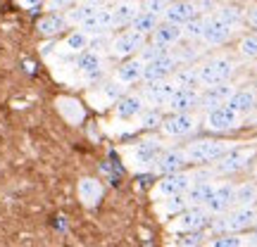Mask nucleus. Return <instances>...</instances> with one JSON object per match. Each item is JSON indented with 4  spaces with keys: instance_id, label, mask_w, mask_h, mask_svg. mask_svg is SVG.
Instances as JSON below:
<instances>
[{
    "instance_id": "nucleus-44",
    "label": "nucleus",
    "mask_w": 257,
    "mask_h": 247,
    "mask_svg": "<svg viewBox=\"0 0 257 247\" xmlns=\"http://www.w3.org/2000/svg\"><path fill=\"white\" fill-rule=\"evenodd\" d=\"M169 3H172V0H141V10H143V12H150V15H157V17H162Z\"/></svg>"
},
{
    "instance_id": "nucleus-25",
    "label": "nucleus",
    "mask_w": 257,
    "mask_h": 247,
    "mask_svg": "<svg viewBox=\"0 0 257 247\" xmlns=\"http://www.w3.org/2000/svg\"><path fill=\"white\" fill-rule=\"evenodd\" d=\"M141 12V3L138 0H117L112 5V15H114V27H128L136 15Z\"/></svg>"
},
{
    "instance_id": "nucleus-11",
    "label": "nucleus",
    "mask_w": 257,
    "mask_h": 247,
    "mask_svg": "<svg viewBox=\"0 0 257 247\" xmlns=\"http://www.w3.org/2000/svg\"><path fill=\"white\" fill-rule=\"evenodd\" d=\"M143 46H146V36L136 34L134 29H126V31H121L119 36L112 38L110 55L117 57V60H126V57H131V55H138V50Z\"/></svg>"
},
{
    "instance_id": "nucleus-16",
    "label": "nucleus",
    "mask_w": 257,
    "mask_h": 247,
    "mask_svg": "<svg viewBox=\"0 0 257 247\" xmlns=\"http://www.w3.org/2000/svg\"><path fill=\"white\" fill-rule=\"evenodd\" d=\"M167 110L172 114L200 110V88H176L174 95L167 102Z\"/></svg>"
},
{
    "instance_id": "nucleus-46",
    "label": "nucleus",
    "mask_w": 257,
    "mask_h": 247,
    "mask_svg": "<svg viewBox=\"0 0 257 247\" xmlns=\"http://www.w3.org/2000/svg\"><path fill=\"white\" fill-rule=\"evenodd\" d=\"M19 8L24 10H34V8H41V5H46V0H15Z\"/></svg>"
},
{
    "instance_id": "nucleus-21",
    "label": "nucleus",
    "mask_w": 257,
    "mask_h": 247,
    "mask_svg": "<svg viewBox=\"0 0 257 247\" xmlns=\"http://www.w3.org/2000/svg\"><path fill=\"white\" fill-rule=\"evenodd\" d=\"M114 81L119 86H134L143 81V62L138 57H128L114 69Z\"/></svg>"
},
{
    "instance_id": "nucleus-48",
    "label": "nucleus",
    "mask_w": 257,
    "mask_h": 247,
    "mask_svg": "<svg viewBox=\"0 0 257 247\" xmlns=\"http://www.w3.org/2000/svg\"><path fill=\"white\" fill-rule=\"evenodd\" d=\"M79 3H86V5H93V8H102V5H114V0H79Z\"/></svg>"
},
{
    "instance_id": "nucleus-10",
    "label": "nucleus",
    "mask_w": 257,
    "mask_h": 247,
    "mask_svg": "<svg viewBox=\"0 0 257 247\" xmlns=\"http://www.w3.org/2000/svg\"><path fill=\"white\" fill-rule=\"evenodd\" d=\"M198 126H200V119L193 112H184V114L165 117L162 124H160V131L167 138H186V136H191V133H195Z\"/></svg>"
},
{
    "instance_id": "nucleus-34",
    "label": "nucleus",
    "mask_w": 257,
    "mask_h": 247,
    "mask_svg": "<svg viewBox=\"0 0 257 247\" xmlns=\"http://www.w3.org/2000/svg\"><path fill=\"white\" fill-rule=\"evenodd\" d=\"M160 19L162 17H157V15H150V12H143V10H141V12L136 15V19L128 24V29H134L136 34H141V36L148 38L153 31H155L157 24H160Z\"/></svg>"
},
{
    "instance_id": "nucleus-51",
    "label": "nucleus",
    "mask_w": 257,
    "mask_h": 247,
    "mask_svg": "<svg viewBox=\"0 0 257 247\" xmlns=\"http://www.w3.org/2000/svg\"><path fill=\"white\" fill-rule=\"evenodd\" d=\"M114 3H117V0H114Z\"/></svg>"
},
{
    "instance_id": "nucleus-6",
    "label": "nucleus",
    "mask_w": 257,
    "mask_h": 247,
    "mask_svg": "<svg viewBox=\"0 0 257 247\" xmlns=\"http://www.w3.org/2000/svg\"><path fill=\"white\" fill-rule=\"evenodd\" d=\"M193 183H195L193 171H176V174L160 176V181L153 185L150 197L157 202V200H162V197H169V195H181V192H186Z\"/></svg>"
},
{
    "instance_id": "nucleus-13",
    "label": "nucleus",
    "mask_w": 257,
    "mask_h": 247,
    "mask_svg": "<svg viewBox=\"0 0 257 247\" xmlns=\"http://www.w3.org/2000/svg\"><path fill=\"white\" fill-rule=\"evenodd\" d=\"M188 164V157H186L184 147H167L157 155V162L153 166V171L157 176H167V174H176V171H184V166Z\"/></svg>"
},
{
    "instance_id": "nucleus-15",
    "label": "nucleus",
    "mask_w": 257,
    "mask_h": 247,
    "mask_svg": "<svg viewBox=\"0 0 257 247\" xmlns=\"http://www.w3.org/2000/svg\"><path fill=\"white\" fill-rule=\"evenodd\" d=\"M79 29H81V31H86V34H88L91 38L102 36V34L112 31V29H114V15H112V5H102V8H98Z\"/></svg>"
},
{
    "instance_id": "nucleus-37",
    "label": "nucleus",
    "mask_w": 257,
    "mask_h": 247,
    "mask_svg": "<svg viewBox=\"0 0 257 247\" xmlns=\"http://www.w3.org/2000/svg\"><path fill=\"white\" fill-rule=\"evenodd\" d=\"M207 17L210 15H195L193 19H188L184 27H181V31H184V38H188V41H202V34H205V27H207Z\"/></svg>"
},
{
    "instance_id": "nucleus-38",
    "label": "nucleus",
    "mask_w": 257,
    "mask_h": 247,
    "mask_svg": "<svg viewBox=\"0 0 257 247\" xmlns=\"http://www.w3.org/2000/svg\"><path fill=\"white\" fill-rule=\"evenodd\" d=\"M214 15H217L224 24H229V27H233V29H238L240 24H243V19H245L243 12H240L238 8H233V5H224V8H219Z\"/></svg>"
},
{
    "instance_id": "nucleus-8",
    "label": "nucleus",
    "mask_w": 257,
    "mask_h": 247,
    "mask_svg": "<svg viewBox=\"0 0 257 247\" xmlns=\"http://www.w3.org/2000/svg\"><path fill=\"white\" fill-rule=\"evenodd\" d=\"M240 117L238 112H233L229 105H221V107H214V110L205 112V128L212 131V133H226V131H233V128L240 126Z\"/></svg>"
},
{
    "instance_id": "nucleus-17",
    "label": "nucleus",
    "mask_w": 257,
    "mask_h": 247,
    "mask_svg": "<svg viewBox=\"0 0 257 247\" xmlns=\"http://www.w3.org/2000/svg\"><path fill=\"white\" fill-rule=\"evenodd\" d=\"M179 88L172 79H165V81H153V83H146V88H143V100L148 105H153V107H167V102L169 98L174 95V91Z\"/></svg>"
},
{
    "instance_id": "nucleus-36",
    "label": "nucleus",
    "mask_w": 257,
    "mask_h": 247,
    "mask_svg": "<svg viewBox=\"0 0 257 247\" xmlns=\"http://www.w3.org/2000/svg\"><path fill=\"white\" fill-rule=\"evenodd\" d=\"M202 247H248V238H243L240 233H219L212 240H205Z\"/></svg>"
},
{
    "instance_id": "nucleus-27",
    "label": "nucleus",
    "mask_w": 257,
    "mask_h": 247,
    "mask_svg": "<svg viewBox=\"0 0 257 247\" xmlns=\"http://www.w3.org/2000/svg\"><path fill=\"white\" fill-rule=\"evenodd\" d=\"M69 27L67 24V19H64V15H60V12H48L46 17H41L38 19V34L43 38H53V36H60L64 29Z\"/></svg>"
},
{
    "instance_id": "nucleus-7",
    "label": "nucleus",
    "mask_w": 257,
    "mask_h": 247,
    "mask_svg": "<svg viewBox=\"0 0 257 247\" xmlns=\"http://www.w3.org/2000/svg\"><path fill=\"white\" fill-rule=\"evenodd\" d=\"M160 152H162L160 140L148 138V140H143V143H138V145L131 147V152H128V164H131L134 171H153V166H155Z\"/></svg>"
},
{
    "instance_id": "nucleus-24",
    "label": "nucleus",
    "mask_w": 257,
    "mask_h": 247,
    "mask_svg": "<svg viewBox=\"0 0 257 247\" xmlns=\"http://www.w3.org/2000/svg\"><path fill=\"white\" fill-rule=\"evenodd\" d=\"M76 192H79V200H81L83 207H95V204L102 200V183L98 181V178L86 176V178L79 181Z\"/></svg>"
},
{
    "instance_id": "nucleus-14",
    "label": "nucleus",
    "mask_w": 257,
    "mask_h": 247,
    "mask_svg": "<svg viewBox=\"0 0 257 247\" xmlns=\"http://www.w3.org/2000/svg\"><path fill=\"white\" fill-rule=\"evenodd\" d=\"M231 207H236V185L233 183H217L212 197L207 200L205 209L210 211L212 216H219L224 211H229Z\"/></svg>"
},
{
    "instance_id": "nucleus-4",
    "label": "nucleus",
    "mask_w": 257,
    "mask_h": 247,
    "mask_svg": "<svg viewBox=\"0 0 257 247\" xmlns=\"http://www.w3.org/2000/svg\"><path fill=\"white\" fill-rule=\"evenodd\" d=\"M212 221V214L205 207H186L184 211H179L176 216H172V221L167 223L169 233H188V230H202L207 228Z\"/></svg>"
},
{
    "instance_id": "nucleus-40",
    "label": "nucleus",
    "mask_w": 257,
    "mask_h": 247,
    "mask_svg": "<svg viewBox=\"0 0 257 247\" xmlns=\"http://www.w3.org/2000/svg\"><path fill=\"white\" fill-rule=\"evenodd\" d=\"M236 204H257V185L255 183L236 185Z\"/></svg>"
},
{
    "instance_id": "nucleus-45",
    "label": "nucleus",
    "mask_w": 257,
    "mask_h": 247,
    "mask_svg": "<svg viewBox=\"0 0 257 247\" xmlns=\"http://www.w3.org/2000/svg\"><path fill=\"white\" fill-rule=\"evenodd\" d=\"M79 0H46V8H48V12H67L69 8H74Z\"/></svg>"
},
{
    "instance_id": "nucleus-26",
    "label": "nucleus",
    "mask_w": 257,
    "mask_h": 247,
    "mask_svg": "<svg viewBox=\"0 0 257 247\" xmlns=\"http://www.w3.org/2000/svg\"><path fill=\"white\" fill-rule=\"evenodd\" d=\"M57 105V112L62 114L64 121H69V124H81L83 121V114H86V110H83V105L76 98H67V95H62V98H57L55 100Z\"/></svg>"
},
{
    "instance_id": "nucleus-3",
    "label": "nucleus",
    "mask_w": 257,
    "mask_h": 247,
    "mask_svg": "<svg viewBox=\"0 0 257 247\" xmlns=\"http://www.w3.org/2000/svg\"><path fill=\"white\" fill-rule=\"evenodd\" d=\"M231 143L224 140H214V138H200V140H193L184 147L188 162L193 164H212L214 159H219L226 150H231Z\"/></svg>"
},
{
    "instance_id": "nucleus-35",
    "label": "nucleus",
    "mask_w": 257,
    "mask_h": 247,
    "mask_svg": "<svg viewBox=\"0 0 257 247\" xmlns=\"http://www.w3.org/2000/svg\"><path fill=\"white\" fill-rule=\"evenodd\" d=\"M95 10H98V8H93V5L76 3L74 8H69L67 12H62V15H64V19H67V24H69V27H76V29H79L83 22H86V19H88L93 12H95Z\"/></svg>"
},
{
    "instance_id": "nucleus-50",
    "label": "nucleus",
    "mask_w": 257,
    "mask_h": 247,
    "mask_svg": "<svg viewBox=\"0 0 257 247\" xmlns=\"http://www.w3.org/2000/svg\"><path fill=\"white\" fill-rule=\"evenodd\" d=\"M252 174H255V178H257V162H255V166H252Z\"/></svg>"
},
{
    "instance_id": "nucleus-19",
    "label": "nucleus",
    "mask_w": 257,
    "mask_h": 247,
    "mask_svg": "<svg viewBox=\"0 0 257 247\" xmlns=\"http://www.w3.org/2000/svg\"><path fill=\"white\" fill-rule=\"evenodd\" d=\"M76 72L86 76V79H95V76H100L102 69H105V55H102L100 50H83L81 55H76Z\"/></svg>"
},
{
    "instance_id": "nucleus-23",
    "label": "nucleus",
    "mask_w": 257,
    "mask_h": 247,
    "mask_svg": "<svg viewBox=\"0 0 257 247\" xmlns=\"http://www.w3.org/2000/svg\"><path fill=\"white\" fill-rule=\"evenodd\" d=\"M153 38V43H160V46L165 48H172L176 46L181 38H184V31L179 24H172V22H167V19H160V24L155 27V31L150 34Z\"/></svg>"
},
{
    "instance_id": "nucleus-29",
    "label": "nucleus",
    "mask_w": 257,
    "mask_h": 247,
    "mask_svg": "<svg viewBox=\"0 0 257 247\" xmlns=\"http://www.w3.org/2000/svg\"><path fill=\"white\" fill-rule=\"evenodd\" d=\"M229 107L233 112H238L240 117H248L250 112L257 110V93L248 91V88H243V91L236 88V93L231 95V100H229Z\"/></svg>"
},
{
    "instance_id": "nucleus-5",
    "label": "nucleus",
    "mask_w": 257,
    "mask_h": 247,
    "mask_svg": "<svg viewBox=\"0 0 257 247\" xmlns=\"http://www.w3.org/2000/svg\"><path fill=\"white\" fill-rule=\"evenodd\" d=\"M252 157H255V150H252V147H231V150H226L219 159L212 162V171H214V176L238 174L240 169L248 166V162Z\"/></svg>"
},
{
    "instance_id": "nucleus-41",
    "label": "nucleus",
    "mask_w": 257,
    "mask_h": 247,
    "mask_svg": "<svg viewBox=\"0 0 257 247\" xmlns=\"http://www.w3.org/2000/svg\"><path fill=\"white\" fill-rule=\"evenodd\" d=\"M138 124H141V128H146V131H153V128H160V124H162V114H160V110H143L141 112V117H138Z\"/></svg>"
},
{
    "instance_id": "nucleus-20",
    "label": "nucleus",
    "mask_w": 257,
    "mask_h": 247,
    "mask_svg": "<svg viewBox=\"0 0 257 247\" xmlns=\"http://www.w3.org/2000/svg\"><path fill=\"white\" fill-rule=\"evenodd\" d=\"M143 110H146V100H143V95H138V93L121 95L119 100L114 102V117H117V119H121V121L138 119Z\"/></svg>"
},
{
    "instance_id": "nucleus-22",
    "label": "nucleus",
    "mask_w": 257,
    "mask_h": 247,
    "mask_svg": "<svg viewBox=\"0 0 257 247\" xmlns=\"http://www.w3.org/2000/svg\"><path fill=\"white\" fill-rule=\"evenodd\" d=\"M195 15H198L195 3H191V0H172V3L167 5L162 19L172 22V24H179V27H184L186 22H188V19H193Z\"/></svg>"
},
{
    "instance_id": "nucleus-31",
    "label": "nucleus",
    "mask_w": 257,
    "mask_h": 247,
    "mask_svg": "<svg viewBox=\"0 0 257 247\" xmlns=\"http://www.w3.org/2000/svg\"><path fill=\"white\" fill-rule=\"evenodd\" d=\"M188 207V200H186V192L181 195H169V197H162V200H157L155 209L160 216H176L179 211H184Z\"/></svg>"
},
{
    "instance_id": "nucleus-18",
    "label": "nucleus",
    "mask_w": 257,
    "mask_h": 247,
    "mask_svg": "<svg viewBox=\"0 0 257 247\" xmlns=\"http://www.w3.org/2000/svg\"><path fill=\"white\" fill-rule=\"evenodd\" d=\"M236 34V29L229 27V24H224L217 15H210L207 17V27H205V34H202V43L205 46H224V43H229L231 36Z\"/></svg>"
},
{
    "instance_id": "nucleus-33",
    "label": "nucleus",
    "mask_w": 257,
    "mask_h": 247,
    "mask_svg": "<svg viewBox=\"0 0 257 247\" xmlns=\"http://www.w3.org/2000/svg\"><path fill=\"white\" fill-rule=\"evenodd\" d=\"M172 81L179 86V88H200V79H198V67H191V64H184L179 67L172 76Z\"/></svg>"
},
{
    "instance_id": "nucleus-43",
    "label": "nucleus",
    "mask_w": 257,
    "mask_h": 247,
    "mask_svg": "<svg viewBox=\"0 0 257 247\" xmlns=\"http://www.w3.org/2000/svg\"><path fill=\"white\" fill-rule=\"evenodd\" d=\"M238 53L243 57H248V60H255L257 57V31L243 36V41H240V46H238Z\"/></svg>"
},
{
    "instance_id": "nucleus-9",
    "label": "nucleus",
    "mask_w": 257,
    "mask_h": 247,
    "mask_svg": "<svg viewBox=\"0 0 257 247\" xmlns=\"http://www.w3.org/2000/svg\"><path fill=\"white\" fill-rule=\"evenodd\" d=\"M181 67L179 57L169 50L167 55L157 57L153 62H146L143 64V83H153V81H165V79H172L174 72Z\"/></svg>"
},
{
    "instance_id": "nucleus-30",
    "label": "nucleus",
    "mask_w": 257,
    "mask_h": 247,
    "mask_svg": "<svg viewBox=\"0 0 257 247\" xmlns=\"http://www.w3.org/2000/svg\"><path fill=\"white\" fill-rule=\"evenodd\" d=\"M91 41L93 38L86 34V31H81V29H76V31H72V34H67V38L62 41V50L64 53H69V55H81L83 50H88L91 48Z\"/></svg>"
},
{
    "instance_id": "nucleus-47",
    "label": "nucleus",
    "mask_w": 257,
    "mask_h": 247,
    "mask_svg": "<svg viewBox=\"0 0 257 247\" xmlns=\"http://www.w3.org/2000/svg\"><path fill=\"white\" fill-rule=\"evenodd\" d=\"M245 22H248L252 29H257V5L248 10V15H245Z\"/></svg>"
},
{
    "instance_id": "nucleus-1",
    "label": "nucleus",
    "mask_w": 257,
    "mask_h": 247,
    "mask_svg": "<svg viewBox=\"0 0 257 247\" xmlns=\"http://www.w3.org/2000/svg\"><path fill=\"white\" fill-rule=\"evenodd\" d=\"M257 223V204H236L219 216H212L210 228L219 233H243Z\"/></svg>"
},
{
    "instance_id": "nucleus-2",
    "label": "nucleus",
    "mask_w": 257,
    "mask_h": 247,
    "mask_svg": "<svg viewBox=\"0 0 257 247\" xmlns=\"http://www.w3.org/2000/svg\"><path fill=\"white\" fill-rule=\"evenodd\" d=\"M236 74V62L229 55H214L210 60H205L202 64H198V79L202 86H214V83L231 81V76Z\"/></svg>"
},
{
    "instance_id": "nucleus-42",
    "label": "nucleus",
    "mask_w": 257,
    "mask_h": 247,
    "mask_svg": "<svg viewBox=\"0 0 257 247\" xmlns=\"http://www.w3.org/2000/svg\"><path fill=\"white\" fill-rule=\"evenodd\" d=\"M205 245V235L202 230H188V233H179L176 247H202Z\"/></svg>"
},
{
    "instance_id": "nucleus-49",
    "label": "nucleus",
    "mask_w": 257,
    "mask_h": 247,
    "mask_svg": "<svg viewBox=\"0 0 257 247\" xmlns=\"http://www.w3.org/2000/svg\"><path fill=\"white\" fill-rule=\"evenodd\" d=\"M191 3H195V5H200V3H212V0H191Z\"/></svg>"
},
{
    "instance_id": "nucleus-28",
    "label": "nucleus",
    "mask_w": 257,
    "mask_h": 247,
    "mask_svg": "<svg viewBox=\"0 0 257 247\" xmlns=\"http://www.w3.org/2000/svg\"><path fill=\"white\" fill-rule=\"evenodd\" d=\"M217 183L214 181H195V183L186 190V200H188V207H205L207 200L212 197Z\"/></svg>"
},
{
    "instance_id": "nucleus-32",
    "label": "nucleus",
    "mask_w": 257,
    "mask_h": 247,
    "mask_svg": "<svg viewBox=\"0 0 257 247\" xmlns=\"http://www.w3.org/2000/svg\"><path fill=\"white\" fill-rule=\"evenodd\" d=\"M121 88H124V86H119V83L112 79L110 83H102L98 93H91V100L95 102V107H105V105H110V102L119 100V98H121Z\"/></svg>"
},
{
    "instance_id": "nucleus-39",
    "label": "nucleus",
    "mask_w": 257,
    "mask_h": 247,
    "mask_svg": "<svg viewBox=\"0 0 257 247\" xmlns=\"http://www.w3.org/2000/svg\"><path fill=\"white\" fill-rule=\"evenodd\" d=\"M169 53V48H165V46H160V43H146V46L138 50V60L146 64V62H153V60H157V57H162V55H167Z\"/></svg>"
},
{
    "instance_id": "nucleus-12",
    "label": "nucleus",
    "mask_w": 257,
    "mask_h": 247,
    "mask_svg": "<svg viewBox=\"0 0 257 247\" xmlns=\"http://www.w3.org/2000/svg\"><path fill=\"white\" fill-rule=\"evenodd\" d=\"M236 93V86L231 81L224 83H214V86H205V91L200 88V110L210 112L214 107H221V105H229L231 95Z\"/></svg>"
}]
</instances>
